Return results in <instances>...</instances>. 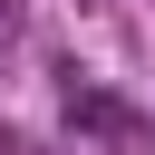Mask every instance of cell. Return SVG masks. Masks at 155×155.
<instances>
[{
  "mask_svg": "<svg viewBox=\"0 0 155 155\" xmlns=\"http://www.w3.org/2000/svg\"><path fill=\"white\" fill-rule=\"evenodd\" d=\"M68 126L97 136V145H145V116L126 97H107V87H78V78H68Z\"/></svg>",
  "mask_w": 155,
  "mask_h": 155,
  "instance_id": "cell-1",
  "label": "cell"
}]
</instances>
